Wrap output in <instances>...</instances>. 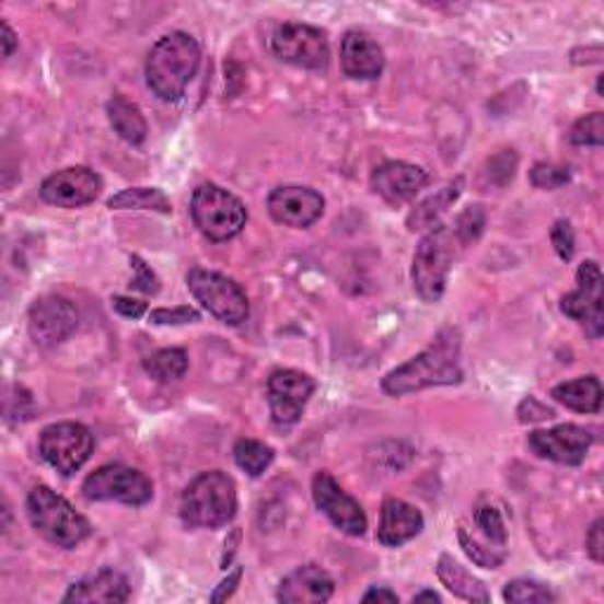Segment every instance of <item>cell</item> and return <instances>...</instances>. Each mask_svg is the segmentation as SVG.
<instances>
[{"label": "cell", "instance_id": "6da1fadb", "mask_svg": "<svg viewBox=\"0 0 604 604\" xmlns=\"http://www.w3.org/2000/svg\"><path fill=\"white\" fill-rule=\"evenodd\" d=\"M461 381V334L458 328H442L428 350L383 378V390L392 397H404L434 385H458Z\"/></svg>", "mask_w": 604, "mask_h": 604}, {"label": "cell", "instance_id": "7a4b0ae2", "mask_svg": "<svg viewBox=\"0 0 604 604\" xmlns=\"http://www.w3.org/2000/svg\"><path fill=\"white\" fill-rule=\"evenodd\" d=\"M201 62V48L189 34L173 32L147 55V85L163 102H177Z\"/></svg>", "mask_w": 604, "mask_h": 604}, {"label": "cell", "instance_id": "3957f363", "mask_svg": "<svg viewBox=\"0 0 604 604\" xmlns=\"http://www.w3.org/2000/svg\"><path fill=\"white\" fill-rule=\"evenodd\" d=\"M236 515V485L230 475L210 471L189 481L179 503V518L191 528H218Z\"/></svg>", "mask_w": 604, "mask_h": 604}, {"label": "cell", "instance_id": "277c9868", "mask_svg": "<svg viewBox=\"0 0 604 604\" xmlns=\"http://www.w3.org/2000/svg\"><path fill=\"white\" fill-rule=\"evenodd\" d=\"M26 510L36 532L59 548L71 550L93 532V526H90L81 512H76L67 498H62L50 487L38 485L28 491Z\"/></svg>", "mask_w": 604, "mask_h": 604}, {"label": "cell", "instance_id": "5b68a950", "mask_svg": "<svg viewBox=\"0 0 604 604\" xmlns=\"http://www.w3.org/2000/svg\"><path fill=\"white\" fill-rule=\"evenodd\" d=\"M465 246L451 224H440L430 230L418 244L414 255V289L426 302H440L453 260Z\"/></svg>", "mask_w": 604, "mask_h": 604}, {"label": "cell", "instance_id": "8992f818", "mask_svg": "<svg viewBox=\"0 0 604 604\" xmlns=\"http://www.w3.org/2000/svg\"><path fill=\"white\" fill-rule=\"evenodd\" d=\"M191 218L210 241H226L244 230L248 213L234 194L206 183L191 196Z\"/></svg>", "mask_w": 604, "mask_h": 604}, {"label": "cell", "instance_id": "52a82bcc", "mask_svg": "<svg viewBox=\"0 0 604 604\" xmlns=\"http://www.w3.org/2000/svg\"><path fill=\"white\" fill-rule=\"evenodd\" d=\"M187 286L191 295L222 324L239 326L248 320V298L234 279L220 271L194 267L187 275Z\"/></svg>", "mask_w": 604, "mask_h": 604}, {"label": "cell", "instance_id": "ba28073f", "mask_svg": "<svg viewBox=\"0 0 604 604\" xmlns=\"http://www.w3.org/2000/svg\"><path fill=\"white\" fill-rule=\"evenodd\" d=\"M95 449V437L81 422H55L40 432L38 453L59 475L71 477L81 471Z\"/></svg>", "mask_w": 604, "mask_h": 604}, {"label": "cell", "instance_id": "9c48e42d", "mask_svg": "<svg viewBox=\"0 0 604 604\" xmlns=\"http://www.w3.org/2000/svg\"><path fill=\"white\" fill-rule=\"evenodd\" d=\"M88 501H116L126 506H147L154 498L151 479L126 465H102L83 481Z\"/></svg>", "mask_w": 604, "mask_h": 604}, {"label": "cell", "instance_id": "30bf717a", "mask_svg": "<svg viewBox=\"0 0 604 604\" xmlns=\"http://www.w3.org/2000/svg\"><path fill=\"white\" fill-rule=\"evenodd\" d=\"M271 50L281 62L312 71L326 69L330 59L328 36L322 28L295 22H286L277 28L271 36Z\"/></svg>", "mask_w": 604, "mask_h": 604}, {"label": "cell", "instance_id": "8fae6325", "mask_svg": "<svg viewBox=\"0 0 604 604\" xmlns=\"http://www.w3.org/2000/svg\"><path fill=\"white\" fill-rule=\"evenodd\" d=\"M312 392L314 381L307 373L295 369H279L271 373L267 381V397L275 426L281 430L293 428L305 411Z\"/></svg>", "mask_w": 604, "mask_h": 604}, {"label": "cell", "instance_id": "7c38bea8", "mask_svg": "<svg viewBox=\"0 0 604 604\" xmlns=\"http://www.w3.org/2000/svg\"><path fill=\"white\" fill-rule=\"evenodd\" d=\"M602 269L595 260H585L577 271L579 289L562 298V312L579 322L591 338H600L604 330L602 316Z\"/></svg>", "mask_w": 604, "mask_h": 604}, {"label": "cell", "instance_id": "4fadbf2b", "mask_svg": "<svg viewBox=\"0 0 604 604\" xmlns=\"http://www.w3.org/2000/svg\"><path fill=\"white\" fill-rule=\"evenodd\" d=\"M76 326H79V312L73 302L62 295H45L28 310V334L38 347L65 342Z\"/></svg>", "mask_w": 604, "mask_h": 604}, {"label": "cell", "instance_id": "5bb4252c", "mask_svg": "<svg viewBox=\"0 0 604 604\" xmlns=\"http://www.w3.org/2000/svg\"><path fill=\"white\" fill-rule=\"evenodd\" d=\"M312 496L314 503L324 515L334 522L340 532L347 536H364L369 528L367 512L355 501L352 496H347L338 481L328 473H316L312 481Z\"/></svg>", "mask_w": 604, "mask_h": 604}, {"label": "cell", "instance_id": "9a60e30c", "mask_svg": "<svg viewBox=\"0 0 604 604\" xmlns=\"http://www.w3.org/2000/svg\"><path fill=\"white\" fill-rule=\"evenodd\" d=\"M100 191L102 177L95 171L76 165V169H65L45 177L40 185V199L59 208H81L93 204Z\"/></svg>", "mask_w": 604, "mask_h": 604}, {"label": "cell", "instance_id": "2e32d148", "mask_svg": "<svg viewBox=\"0 0 604 604\" xmlns=\"http://www.w3.org/2000/svg\"><path fill=\"white\" fill-rule=\"evenodd\" d=\"M593 444V434L579 426H557L553 430H538L528 434V449L536 456L562 465L583 463L588 449Z\"/></svg>", "mask_w": 604, "mask_h": 604}, {"label": "cell", "instance_id": "e0dca14e", "mask_svg": "<svg viewBox=\"0 0 604 604\" xmlns=\"http://www.w3.org/2000/svg\"><path fill=\"white\" fill-rule=\"evenodd\" d=\"M267 206L271 218L277 222L286 226H298V230H305V226L314 224L324 216V196L312 187H277L269 194Z\"/></svg>", "mask_w": 604, "mask_h": 604}, {"label": "cell", "instance_id": "ac0fdd59", "mask_svg": "<svg viewBox=\"0 0 604 604\" xmlns=\"http://www.w3.org/2000/svg\"><path fill=\"white\" fill-rule=\"evenodd\" d=\"M428 185V173L414 163L387 161L378 165L371 175V187L390 206H402L416 199V194Z\"/></svg>", "mask_w": 604, "mask_h": 604}, {"label": "cell", "instance_id": "d6986e66", "mask_svg": "<svg viewBox=\"0 0 604 604\" xmlns=\"http://www.w3.org/2000/svg\"><path fill=\"white\" fill-rule=\"evenodd\" d=\"M279 602L286 604H320L334 597V579L316 565H305L291 571L279 585Z\"/></svg>", "mask_w": 604, "mask_h": 604}, {"label": "cell", "instance_id": "ffe728a7", "mask_svg": "<svg viewBox=\"0 0 604 604\" xmlns=\"http://www.w3.org/2000/svg\"><path fill=\"white\" fill-rule=\"evenodd\" d=\"M340 65L345 76L359 81H373L385 69V55L371 36L361 32H350L342 38Z\"/></svg>", "mask_w": 604, "mask_h": 604}, {"label": "cell", "instance_id": "44dd1931", "mask_svg": "<svg viewBox=\"0 0 604 604\" xmlns=\"http://www.w3.org/2000/svg\"><path fill=\"white\" fill-rule=\"evenodd\" d=\"M426 520H422L420 510L399 501V498H387L381 510V526H378V541L387 548H397L416 538Z\"/></svg>", "mask_w": 604, "mask_h": 604}, {"label": "cell", "instance_id": "7402d4cb", "mask_svg": "<svg viewBox=\"0 0 604 604\" xmlns=\"http://www.w3.org/2000/svg\"><path fill=\"white\" fill-rule=\"evenodd\" d=\"M65 602H128L130 583L124 573L116 569H100L93 577L73 583Z\"/></svg>", "mask_w": 604, "mask_h": 604}, {"label": "cell", "instance_id": "603a6c76", "mask_svg": "<svg viewBox=\"0 0 604 604\" xmlns=\"http://www.w3.org/2000/svg\"><path fill=\"white\" fill-rule=\"evenodd\" d=\"M463 187H465V179L461 175L453 177L451 183H446L440 191L428 196L426 201H420L411 210L409 220H406V226H409L411 232H426V230L430 232V230H434V226H440L446 210L458 201Z\"/></svg>", "mask_w": 604, "mask_h": 604}, {"label": "cell", "instance_id": "cb8c5ba5", "mask_svg": "<svg viewBox=\"0 0 604 604\" xmlns=\"http://www.w3.org/2000/svg\"><path fill=\"white\" fill-rule=\"evenodd\" d=\"M550 397L577 414H600L602 409L600 378L583 375V378H577V381L560 383L553 387Z\"/></svg>", "mask_w": 604, "mask_h": 604}, {"label": "cell", "instance_id": "d4e9b609", "mask_svg": "<svg viewBox=\"0 0 604 604\" xmlns=\"http://www.w3.org/2000/svg\"><path fill=\"white\" fill-rule=\"evenodd\" d=\"M437 577H440V581L446 585V591H451L461 600H467V602H489L491 600L487 585L479 579H475L465 567H461L451 555L440 557V565H437Z\"/></svg>", "mask_w": 604, "mask_h": 604}, {"label": "cell", "instance_id": "484cf974", "mask_svg": "<svg viewBox=\"0 0 604 604\" xmlns=\"http://www.w3.org/2000/svg\"><path fill=\"white\" fill-rule=\"evenodd\" d=\"M109 124L120 140L128 144H142L147 140V120L140 114L138 104L128 102L124 95H114L107 104Z\"/></svg>", "mask_w": 604, "mask_h": 604}, {"label": "cell", "instance_id": "4316f807", "mask_svg": "<svg viewBox=\"0 0 604 604\" xmlns=\"http://www.w3.org/2000/svg\"><path fill=\"white\" fill-rule=\"evenodd\" d=\"M144 371L159 383H173L179 381L189 369V357L183 347H165L154 355H149L142 361Z\"/></svg>", "mask_w": 604, "mask_h": 604}, {"label": "cell", "instance_id": "83f0119b", "mask_svg": "<svg viewBox=\"0 0 604 604\" xmlns=\"http://www.w3.org/2000/svg\"><path fill=\"white\" fill-rule=\"evenodd\" d=\"M112 210H156V213H171V201L156 187H132L118 191L109 199Z\"/></svg>", "mask_w": 604, "mask_h": 604}, {"label": "cell", "instance_id": "f1b7e54d", "mask_svg": "<svg viewBox=\"0 0 604 604\" xmlns=\"http://www.w3.org/2000/svg\"><path fill=\"white\" fill-rule=\"evenodd\" d=\"M234 461L251 477H260L275 461V449L258 440H239L234 444Z\"/></svg>", "mask_w": 604, "mask_h": 604}, {"label": "cell", "instance_id": "f546056e", "mask_svg": "<svg viewBox=\"0 0 604 604\" xmlns=\"http://www.w3.org/2000/svg\"><path fill=\"white\" fill-rule=\"evenodd\" d=\"M458 541L461 546L465 550V555L471 557V560L477 565V567H485V569H498L503 562H506V550L498 548V546H491V543H481L475 534L467 532V528L461 524L458 528Z\"/></svg>", "mask_w": 604, "mask_h": 604}, {"label": "cell", "instance_id": "4dcf8cb0", "mask_svg": "<svg viewBox=\"0 0 604 604\" xmlns=\"http://www.w3.org/2000/svg\"><path fill=\"white\" fill-rule=\"evenodd\" d=\"M569 142L577 147H602L604 144V114L593 112V114L579 118L577 124L571 126Z\"/></svg>", "mask_w": 604, "mask_h": 604}, {"label": "cell", "instance_id": "1f68e13d", "mask_svg": "<svg viewBox=\"0 0 604 604\" xmlns=\"http://www.w3.org/2000/svg\"><path fill=\"white\" fill-rule=\"evenodd\" d=\"M503 597L508 602H553L555 593L546 583H538L532 579H515L506 585Z\"/></svg>", "mask_w": 604, "mask_h": 604}, {"label": "cell", "instance_id": "d6a6232c", "mask_svg": "<svg viewBox=\"0 0 604 604\" xmlns=\"http://www.w3.org/2000/svg\"><path fill=\"white\" fill-rule=\"evenodd\" d=\"M475 524L489 543L498 548H506V522L501 518V512H498L493 506H481L475 510Z\"/></svg>", "mask_w": 604, "mask_h": 604}, {"label": "cell", "instance_id": "836d02e7", "mask_svg": "<svg viewBox=\"0 0 604 604\" xmlns=\"http://www.w3.org/2000/svg\"><path fill=\"white\" fill-rule=\"evenodd\" d=\"M485 222H487V218H485V210H481V206H467L451 226H453V232L458 234L461 244L467 246L479 239L481 230H485Z\"/></svg>", "mask_w": 604, "mask_h": 604}, {"label": "cell", "instance_id": "e575fe53", "mask_svg": "<svg viewBox=\"0 0 604 604\" xmlns=\"http://www.w3.org/2000/svg\"><path fill=\"white\" fill-rule=\"evenodd\" d=\"M528 177H532V185L536 189H557V187H565L569 179H571V173L567 165H555V163H536L532 173H528Z\"/></svg>", "mask_w": 604, "mask_h": 604}, {"label": "cell", "instance_id": "d590c367", "mask_svg": "<svg viewBox=\"0 0 604 604\" xmlns=\"http://www.w3.org/2000/svg\"><path fill=\"white\" fill-rule=\"evenodd\" d=\"M518 171V154L512 149H503L501 154H496L489 159V179L493 185L506 187L512 177H515Z\"/></svg>", "mask_w": 604, "mask_h": 604}, {"label": "cell", "instance_id": "8d00e7d4", "mask_svg": "<svg viewBox=\"0 0 604 604\" xmlns=\"http://www.w3.org/2000/svg\"><path fill=\"white\" fill-rule=\"evenodd\" d=\"M149 322L156 326H179V324H194L199 322V312L189 305H179V307H159L151 310Z\"/></svg>", "mask_w": 604, "mask_h": 604}, {"label": "cell", "instance_id": "74e56055", "mask_svg": "<svg viewBox=\"0 0 604 604\" xmlns=\"http://www.w3.org/2000/svg\"><path fill=\"white\" fill-rule=\"evenodd\" d=\"M130 265H132V281H130V289L140 291V293H147V295H156L159 289H161V281L159 277L151 271V267H147V263L140 258V255H130Z\"/></svg>", "mask_w": 604, "mask_h": 604}, {"label": "cell", "instance_id": "f35d334b", "mask_svg": "<svg viewBox=\"0 0 604 604\" xmlns=\"http://www.w3.org/2000/svg\"><path fill=\"white\" fill-rule=\"evenodd\" d=\"M550 241L555 246V253L560 255L565 263H569L573 258V248H577V239H573V230L569 220H557L553 224L550 232Z\"/></svg>", "mask_w": 604, "mask_h": 604}, {"label": "cell", "instance_id": "ab89813d", "mask_svg": "<svg viewBox=\"0 0 604 604\" xmlns=\"http://www.w3.org/2000/svg\"><path fill=\"white\" fill-rule=\"evenodd\" d=\"M518 416H520L522 422H536V420H550V418H555V411L548 409V406H543L536 397H526L520 404Z\"/></svg>", "mask_w": 604, "mask_h": 604}, {"label": "cell", "instance_id": "60d3db41", "mask_svg": "<svg viewBox=\"0 0 604 604\" xmlns=\"http://www.w3.org/2000/svg\"><path fill=\"white\" fill-rule=\"evenodd\" d=\"M112 307L120 316H128V320H140V316L147 314V302L135 300V298H126V295H114L112 298Z\"/></svg>", "mask_w": 604, "mask_h": 604}, {"label": "cell", "instance_id": "b9f144b4", "mask_svg": "<svg viewBox=\"0 0 604 604\" xmlns=\"http://www.w3.org/2000/svg\"><path fill=\"white\" fill-rule=\"evenodd\" d=\"M604 522L597 520L593 526H591V532H588L585 536V550L588 555L593 557L595 562H602L604 560Z\"/></svg>", "mask_w": 604, "mask_h": 604}, {"label": "cell", "instance_id": "7bdbcfd3", "mask_svg": "<svg viewBox=\"0 0 604 604\" xmlns=\"http://www.w3.org/2000/svg\"><path fill=\"white\" fill-rule=\"evenodd\" d=\"M241 577H244V571H241V567H239V569H234V571L230 573V577H226V579L218 585V591H216L213 595H210V600H213V602L230 600V597L234 595V591H236V585H239Z\"/></svg>", "mask_w": 604, "mask_h": 604}, {"label": "cell", "instance_id": "ee69618b", "mask_svg": "<svg viewBox=\"0 0 604 604\" xmlns=\"http://www.w3.org/2000/svg\"><path fill=\"white\" fill-rule=\"evenodd\" d=\"M361 600H364V602H399L397 593L387 591V588H371V591Z\"/></svg>", "mask_w": 604, "mask_h": 604}, {"label": "cell", "instance_id": "f6af8a7d", "mask_svg": "<svg viewBox=\"0 0 604 604\" xmlns=\"http://www.w3.org/2000/svg\"><path fill=\"white\" fill-rule=\"evenodd\" d=\"M14 48H18V36H14V32L10 28L8 22H3V57H12Z\"/></svg>", "mask_w": 604, "mask_h": 604}, {"label": "cell", "instance_id": "bcb514c9", "mask_svg": "<svg viewBox=\"0 0 604 604\" xmlns=\"http://www.w3.org/2000/svg\"><path fill=\"white\" fill-rule=\"evenodd\" d=\"M422 600H428V602H442V597L437 595V593H432V591H422V593L414 595V602H422Z\"/></svg>", "mask_w": 604, "mask_h": 604}]
</instances>
